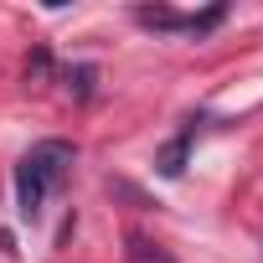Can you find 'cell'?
<instances>
[{
    "label": "cell",
    "instance_id": "4",
    "mask_svg": "<svg viewBox=\"0 0 263 263\" xmlns=\"http://www.w3.org/2000/svg\"><path fill=\"white\" fill-rule=\"evenodd\" d=\"M135 21H140V26H150V31H186V16H181V11H171V6H140V11H135Z\"/></svg>",
    "mask_w": 263,
    "mask_h": 263
},
{
    "label": "cell",
    "instance_id": "5",
    "mask_svg": "<svg viewBox=\"0 0 263 263\" xmlns=\"http://www.w3.org/2000/svg\"><path fill=\"white\" fill-rule=\"evenodd\" d=\"M227 21V0H217V6H206V11H191L186 16V36H206V31H217Z\"/></svg>",
    "mask_w": 263,
    "mask_h": 263
},
{
    "label": "cell",
    "instance_id": "2",
    "mask_svg": "<svg viewBox=\"0 0 263 263\" xmlns=\"http://www.w3.org/2000/svg\"><path fill=\"white\" fill-rule=\"evenodd\" d=\"M191 135H196V129H181V135H176L171 145H160V155H155V171H160V176H181V171H186V155H191Z\"/></svg>",
    "mask_w": 263,
    "mask_h": 263
},
{
    "label": "cell",
    "instance_id": "1",
    "mask_svg": "<svg viewBox=\"0 0 263 263\" xmlns=\"http://www.w3.org/2000/svg\"><path fill=\"white\" fill-rule=\"evenodd\" d=\"M72 160H78L72 140H36L21 155V165H16V212L26 222L42 217V206H47L52 191H62V181L72 176Z\"/></svg>",
    "mask_w": 263,
    "mask_h": 263
},
{
    "label": "cell",
    "instance_id": "6",
    "mask_svg": "<svg viewBox=\"0 0 263 263\" xmlns=\"http://www.w3.org/2000/svg\"><path fill=\"white\" fill-rule=\"evenodd\" d=\"M93 78H98L93 67H67V88H72L78 98H88V93H93Z\"/></svg>",
    "mask_w": 263,
    "mask_h": 263
},
{
    "label": "cell",
    "instance_id": "3",
    "mask_svg": "<svg viewBox=\"0 0 263 263\" xmlns=\"http://www.w3.org/2000/svg\"><path fill=\"white\" fill-rule=\"evenodd\" d=\"M124 258L129 263H176L155 237H145V232H124Z\"/></svg>",
    "mask_w": 263,
    "mask_h": 263
}]
</instances>
